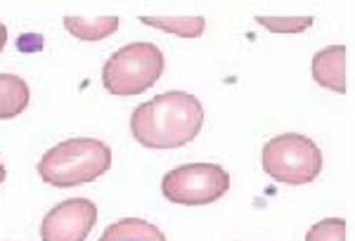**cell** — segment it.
<instances>
[{"mask_svg": "<svg viewBox=\"0 0 355 241\" xmlns=\"http://www.w3.org/2000/svg\"><path fill=\"white\" fill-rule=\"evenodd\" d=\"M5 43H8V28H5V24H0V53L5 50Z\"/></svg>", "mask_w": 355, "mask_h": 241, "instance_id": "14", "label": "cell"}, {"mask_svg": "<svg viewBox=\"0 0 355 241\" xmlns=\"http://www.w3.org/2000/svg\"><path fill=\"white\" fill-rule=\"evenodd\" d=\"M112 168V149L93 137H71L48 149L38 163L45 185L76 187L88 185Z\"/></svg>", "mask_w": 355, "mask_h": 241, "instance_id": "2", "label": "cell"}, {"mask_svg": "<svg viewBox=\"0 0 355 241\" xmlns=\"http://www.w3.org/2000/svg\"><path fill=\"white\" fill-rule=\"evenodd\" d=\"M100 241H166V237L152 222L140 220V217H123L107 227Z\"/></svg>", "mask_w": 355, "mask_h": 241, "instance_id": "8", "label": "cell"}, {"mask_svg": "<svg viewBox=\"0 0 355 241\" xmlns=\"http://www.w3.org/2000/svg\"><path fill=\"white\" fill-rule=\"evenodd\" d=\"M263 170L282 185H308L322 173V152L306 135H277L263 147Z\"/></svg>", "mask_w": 355, "mask_h": 241, "instance_id": "4", "label": "cell"}, {"mask_svg": "<svg viewBox=\"0 0 355 241\" xmlns=\"http://www.w3.org/2000/svg\"><path fill=\"white\" fill-rule=\"evenodd\" d=\"M204 125V107L190 93L171 90L145 102L130 116V133L147 149L185 147Z\"/></svg>", "mask_w": 355, "mask_h": 241, "instance_id": "1", "label": "cell"}, {"mask_svg": "<svg viewBox=\"0 0 355 241\" xmlns=\"http://www.w3.org/2000/svg\"><path fill=\"white\" fill-rule=\"evenodd\" d=\"M306 241H346V220L343 217H327L308 229Z\"/></svg>", "mask_w": 355, "mask_h": 241, "instance_id": "13", "label": "cell"}, {"mask_svg": "<svg viewBox=\"0 0 355 241\" xmlns=\"http://www.w3.org/2000/svg\"><path fill=\"white\" fill-rule=\"evenodd\" d=\"M140 21L145 26L159 28V31L173 33V36H180V38H199L206 28V19L199 15H192V17H171V15L147 17V15H142Z\"/></svg>", "mask_w": 355, "mask_h": 241, "instance_id": "11", "label": "cell"}, {"mask_svg": "<svg viewBox=\"0 0 355 241\" xmlns=\"http://www.w3.org/2000/svg\"><path fill=\"white\" fill-rule=\"evenodd\" d=\"M313 78L331 93H346V48L329 45L313 57Z\"/></svg>", "mask_w": 355, "mask_h": 241, "instance_id": "7", "label": "cell"}, {"mask_svg": "<svg viewBox=\"0 0 355 241\" xmlns=\"http://www.w3.org/2000/svg\"><path fill=\"white\" fill-rule=\"evenodd\" d=\"M164 73V53L154 43H128L114 53L102 69V85L119 97L150 90Z\"/></svg>", "mask_w": 355, "mask_h": 241, "instance_id": "3", "label": "cell"}, {"mask_svg": "<svg viewBox=\"0 0 355 241\" xmlns=\"http://www.w3.org/2000/svg\"><path fill=\"white\" fill-rule=\"evenodd\" d=\"M28 85L15 73H0V118H15L28 107Z\"/></svg>", "mask_w": 355, "mask_h": 241, "instance_id": "10", "label": "cell"}, {"mask_svg": "<svg viewBox=\"0 0 355 241\" xmlns=\"http://www.w3.org/2000/svg\"><path fill=\"white\" fill-rule=\"evenodd\" d=\"M261 26L272 33H301L313 26V17H256Z\"/></svg>", "mask_w": 355, "mask_h": 241, "instance_id": "12", "label": "cell"}, {"mask_svg": "<svg viewBox=\"0 0 355 241\" xmlns=\"http://www.w3.org/2000/svg\"><path fill=\"white\" fill-rule=\"evenodd\" d=\"M230 175L216 163H187L168 170L162 180V192L171 204L206 206L225 197Z\"/></svg>", "mask_w": 355, "mask_h": 241, "instance_id": "5", "label": "cell"}, {"mask_svg": "<svg viewBox=\"0 0 355 241\" xmlns=\"http://www.w3.org/2000/svg\"><path fill=\"white\" fill-rule=\"evenodd\" d=\"M5 175H8V173H5V166H3V161H0V185L5 182Z\"/></svg>", "mask_w": 355, "mask_h": 241, "instance_id": "15", "label": "cell"}, {"mask_svg": "<svg viewBox=\"0 0 355 241\" xmlns=\"http://www.w3.org/2000/svg\"><path fill=\"white\" fill-rule=\"evenodd\" d=\"M97 222V208L90 199H67L43 217V241H85Z\"/></svg>", "mask_w": 355, "mask_h": 241, "instance_id": "6", "label": "cell"}, {"mask_svg": "<svg viewBox=\"0 0 355 241\" xmlns=\"http://www.w3.org/2000/svg\"><path fill=\"white\" fill-rule=\"evenodd\" d=\"M64 28L78 40H105L119 28V17H64Z\"/></svg>", "mask_w": 355, "mask_h": 241, "instance_id": "9", "label": "cell"}]
</instances>
